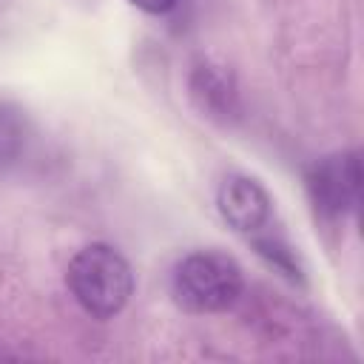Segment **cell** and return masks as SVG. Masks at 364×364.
Wrapping results in <instances>:
<instances>
[{"instance_id":"cell-1","label":"cell","mask_w":364,"mask_h":364,"mask_svg":"<svg viewBox=\"0 0 364 364\" xmlns=\"http://www.w3.org/2000/svg\"><path fill=\"white\" fill-rule=\"evenodd\" d=\"M65 287L88 316L114 318L134 296V270L114 245L91 242L71 256Z\"/></svg>"},{"instance_id":"cell-2","label":"cell","mask_w":364,"mask_h":364,"mask_svg":"<svg viewBox=\"0 0 364 364\" xmlns=\"http://www.w3.org/2000/svg\"><path fill=\"white\" fill-rule=\"evenodd\" d=\"M245 293L239 262L222 250H193L173 264L171 296L185 313H222Z\"/></svg>"},{"instance_id":"cell-3","label":"cell","mask_w":364,"mask_h":364,"mask_svg":"<svg viewBox=\"0 0 364 364\" xmlns=\"http://www.w3.org/2000/svg\"><path fill=\"white\" fill-rule=\"evenodd\" d=\"M304 185L316 213L341 219L358 210L361 202V159L358 151L330 154L313 162L304 173Z\"/></svg>"},{"instance_id":"cell-4","label":"cell","mask_w":364,"mask_h":364,"mask_svg":"<svg viewBox=\"0 0 364 364\" xmlns=\"http://www.w3.org/2000/svg\"><path fill=\"white\" fill-rule=\"evenodd\" d=\"M216 210L228 222L230 230L250 239L270 228L273 222V199L262 182L245 173H230L222 179L216 191Z\"/></svg>"},{"instance_id":"cell-5","label":"cell","mask_w":364,"mask_h":364,"mask_svg":"<svg viewBox=\"0 0 364 364\" xmlns=\"http://www.w3.org/2000/svg\"><path fill=\"white\" fill-rule=\"evenodd\" d=\"M191 100L205 117L216 122H230L239 114V94L233 77L213 63H199L191 71Z\"/></svg>"},{"instance_id":"cell-6","label":"cell","mask_w":364,"mask_h":364,"mask_svg":"<svg viewBox=\"0 0 364 364\" xmlns=\"http://www.w3.org/2000/svg\"><path fill=\"white\" fill-rule=\"evenodd\" d=\"M247 242H250L253 250H256L270 267H276L282 276H287L290 282H301V264H299V256H296V250H293L284 239H279V236L262 230V233L250 236Z\"/></svg>"},{"instance_id":"cell-7","label":"cell","mask_w":364,"mask_h":364,"mask_svg":"<svg viewBox=\"0 0 364 364\" xmlns=\"http://www.w3.org/2000/svg\"><path fill=\"white\" fill-rule=\"evenodd\" d=\"M20 145V128L11 122V117L0 108V162H6Z\"/></svg>"},{"instance_id":"cell-8","label":"cell","mask_w":364,"mask_h":364,"mask_svg":"<svg viewBox=\"0 0 364 364\" xmlns=\"http://www.w3.org/2000/svg\"><path fill=\"white\" fill-rule=\"evenodd\" d=\"M131 6H136L139 11H148V14H168L173 11L182 0H128Z\"/></svg>"}]
</instances>
